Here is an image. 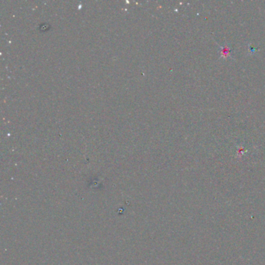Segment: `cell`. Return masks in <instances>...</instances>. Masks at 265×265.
<instances>
[{"label": "cell", "instance_id": "obj_1", "mask_svg": "<svg viewBox=\"0 0 265 265\" xmlns=\"http://www.w3.org/2000/svg\"><path fill=\"white\" fill-rule=\"evenodd\" d=\"M223 51L224 52V54H225V56H227L228 54H229V52H230V49H229V48H228L227 46H225V47H223Z\"/></svg>", "mask_w": 265, "mask_h": 265}]
</instances>
